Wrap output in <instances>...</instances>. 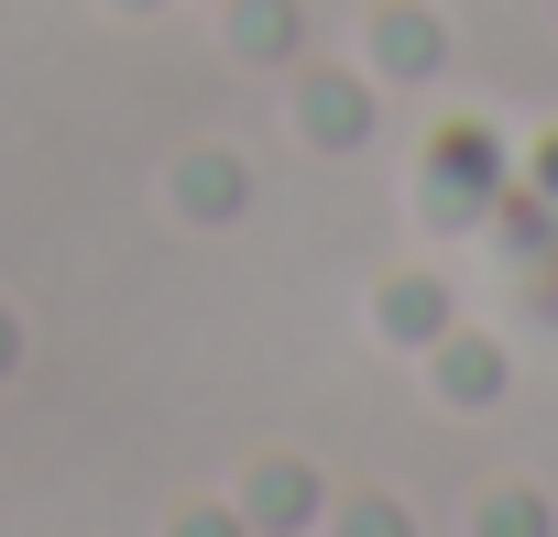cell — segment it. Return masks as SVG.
Wrapping results in <instances>:
<instances>
[{
    "instance_id": "7a4b0ae2",
    "label": "cell",
    "mask_w": 558,
    "mask_h": 537,
    "mask_svg": "<svg viewBox=\"0 0 558 537\" xmlns=\"http://www.w3.org/2000/svg\"><path fill=\"white\" fill-rule=\"evenodd\" d=\"M373 67H296V88H286V121L318 143V154H362L373 143Z\"/></svg>"
},
{
    "instance_id": "8fae6325",
    "label": "cell",
    "mask_w": 558,
    "mask_h": 537,
    "mask_svg": "<svg viewBox=\"0 0 558 537\" xmlns=\"http://www.w3.org/2000/svg\"><path fill=\"white\" fill-rule=\"evenodd\" d=\"M175 537H241V504H186Z\"/></svg>"
},
{
    "instance_id": "30bf717a",
    "label": "cell",
    "mask_w": 558,
    "mask_h": 537,
    "mask_svg": "<svg viewBox=\"0 0 558 537\" xmlns=\"http://www.w3.org/2000/svg\"><path fill=\"white\" fill-rule=\"evenodd\" d=\"M340 526H351V537H405V504H384V493H362V504H340Z\"/></svg>"
},
{
    "instance_id": "6da1fadb",
    "label": "cell",
    "mask_w": 558,
    "mask_h": 537,
    "mask_svg": "<svg viewBox=\"0 0 558 537\" xmlns=\"http://www.w3.org/2000/svg\"><path fill=\"white\" fill-rule=\"evenodd\" d=\"M504 187H514V154H504L482 121H449V132L427 143V165H416V198H427V219H438V230L493 219V208H504Z\"/></svg>"
},
{
    "instance_id": "5bb4252c",
    "label": "cell",
    "mask_w": 558,
    "mask_h": 537,
    "mask_svg": "<svg viewBox=\"0 0 558 537\" xmlns=\"http://www.w3.org/2000/svg\"><path fill=\"white\" fill-rule=\"evenodd\" d=\"M110 12H132V23H143V12H165V0H110Z\"/></svg>"
},
{
    "instance_id": "9c48e42d",
    "label": "cell",
    "mask_w": 558,
    "mask_h": 537,
    "mask_svg": "<svg viewBox=\"0 0 558 537\" xmlns=\"http://www.w3.org/2000/svg\"><path fill=\"white\" fill-rule=\"evenodd\" d=\"M482 526H493V537H547V504H536V493H493Z\"/></svg>"
},
{
    "instance_id": "9a60e30c",
    "label": "cell",
    "mask_w": 558,
    "mask_h": 537,
    "mask_svg": "<svg viewBox=\"0 0 558 537\" xmlns=\"http://www.w3.org/2000/svg\"><path fill=\"white\" fill-rule=\"evenodd\" d=\"M547 23H558V0H547Z\"/></svg>"
},
{
    "instance_id": "ba28073f",
    "label": "cell",
    "mask_w": 558,
    "mask_h": 537,
    "mask_svg": "<svg viewBox=\"0 0 558 537\" xmlns=\"http://www.w3.org/2000/svg\"><path fill=\"white\" fill-rule=\"evenodd\" d=\"M449 319H460V297H449L438 275H395V286L373 297V330H384L395 351H427V341H438Z\"/></svg>"
},
{
    "instance_id": "277c9868",
    "label": "cell",
    "mask_w": 558,
    "mask_h": 537,
    "mask_svg": "<svg viewBox=\"0 0 558 537\" xmlns=\"http://www.w3.org/2000/svg\"><path fill=\"white\" fill-rule=\"evenodd\" d=\"M427 384H438L449 406H504L514 362H504V341H493V330H460V319H449V330L427 341Z\"/></svg>"
},
{
    "instance_id": "7c38bea8",
    "label": "cell",
    "mask_w": 558,
    "mask_h": 537,
    "mask_svg": "<svg viewBox=\"0 0 558 537\" xmlns=\"http://www.w3.org/2000/svg\"><path fill=\"white\" fill-rule=\"evenodd\" d=\"M514 176H525V187H536V198H547V208H558V132H547V143H536V154H525V165H514Z\"/></svg>"
},
{
    "instance_id": "4fadbf2b",
    "label": "cell",
    "mask_w": 558,
    "mask_h": 537,
    "mask_svg": "<svg viewBox=\"0 0 558 537\" xmlns=\"http://www.w3.org/2000/svg\"><path fill=\"white\" fill-rule=\"evenodd\" d=\"M0 373H23V308H0Z\"/></svg>"
},
{
    "instance_id": "52a82bcc",
    "label": "cell",
    "mask_w": 558,
    "mask_h": 537,
    "mask_svg": "<svg viewBox=\"0 0 558 537\" xmlns=\"http://www.w3.org/2000/svg\"><path fill=\"white\" fill-rule=\"evenodd\" d=\"M219 34H230L241 67H296L307 12H296V0H219Z\"/></svg>"
},
{
    "instance_id": "5b68a950",
    "label": "cell",
    "mask_w": 558,
    "mask_h": 537,
    "mask_svg": "<svg viewBox=\"0 0 558 537\" xmlns=\"http://www.w3.org/2000/svg\"><path fill=\"white\" fill-rule=\"evenodd\" d=\"M175 208H186L197 230H230V219L252 208V165H241L230 143H197V154H175Z\"/></svg>"
},
{
    "instance_id": "8992f818",
    "label": "cell",
    "mask_w": 558,
    "mask_h": 537,
    "mask_svg": "<svg viewBox=\"0 0 558 537\" xmlns=\"http://www.w3.org/2000/svg\"><path fill=\"white\" fill-rule=\"evenodd\" d=\"M318 515H329V493H318L307 461H252V482H241V526L296 537V526H318Z\"/></svg>"
},
{
    "instance_id": "3957f363",
    "label": "cell",
    "mask_w": 558,
    "mask_h": 537,
    "mask_svg": "<svg viewBox=\"0 0 558 537\" xmlns=\"http://www.w3.org/2000/svg\"><path fill=\"white\" fill-rule=\"evenodd\" d=\"M362 45H373V77H395V88H416V77L449 67V23L427 12V0H373Z\"/></svg>"
}]
</instances>
